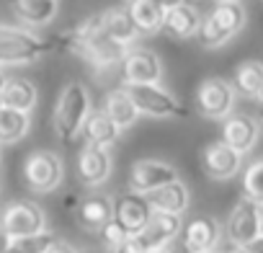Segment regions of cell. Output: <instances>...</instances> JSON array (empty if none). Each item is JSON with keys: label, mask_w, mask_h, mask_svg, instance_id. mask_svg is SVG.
Instances as JSON below:
<instances>
[{"label": "cell", "mask_w": 263, "mask_h": 253, "mask_svg": "<svg viewBox=\"0 0 263 253\" xmlns=\"http://www.w3.org/2000/svg\"><path fill=\"white\" fill-rule=\"evenodd\" d=\"M101 29H103V34H108L111 39H116L124 47H129L132 42L140 37V29L135 26L129 8H124V6L121 8L101 11Z\"/></svg>", "instance_id": "obj_19"}, {"label": "cell", "mask_w": 263, "mask_h": 253, "mask_svg": "<svg viewBox=\"0 0 263 253\" xmlns=\"http://www.w3.org/2000/svg\"><path fill=\"white\" fill-rule=\"evenodd\" d=\"M217 6H224V3H240V0H214Z\"/></svg>", "instance_id": "obj_36"}, {"label": "cell", "mask_w": 263, "mask_h": 253, "mask_svg": "<svg viewBox=\"0 0 263 253\" xmlns=\"http://www.w3.org/2000/svg\"><path fill=\"white\" fill-rule=\"evenodd\" d=\"M124 88L129 91L137 111L145 116L160 119V116H186L189 114L186 106H181V101L171 91H165L160 83H155V85H124Z\"/></svg>", "instance_id": "obj_5"}, {"label": "cell", "mask_w": 263, "mask_h": 253, "mask_svg": "<svg viewBox=\"0 0 263 253\" xmlns=\"http://www.w3.org/2000/svg\"><path fill=\"white\" fill-rule=\"evenodd\" d=\"M153 253H173V250H168V248H163V250H153Z\"/></svg>", "instance_id": "obj_39"}, {"label": "cell", "mask_w": 263, "mask_h": 253, "mask_svg": "<svg viewBox=\"0 0 263 253\" xmlns=\"http://www.w3.org/2000/svg\"><path fill=\"white\" fill-rule=\"evenodd\" d=\"M121 67L126 85H155L163 78V65L150 49H129Z\"/></svg>", "instance_id": "obj_12"}, {"label": "cell", "mask_w": 263, "mask_h": 253, "mask_svg": "<svg viewBox=\"0 0 263 253\" xmlns=\"http://www.w3.org/2000/svg\"><path fill=\"white\" fill-rule=\"evenodd\" d=\"M201 166L206 171V176H212L214 181H227L232 176L240 173L242 168V155L235 153L227 142H212L201 150Z\"/></svg>", "instance_id": "obj_13"}, {"label": "cell", "mask_w": 263, "mask_h": 253, "mask_svg": "<svg viewBox=\"0 0 263 253\" xmlns=\"http://www.w3.org/2000/svg\"><path fill=\"white\" fill-rule=\"evenodd\" d=\"M235 96L237 91L232 88V83L222 80V78H209L199 85V93H196V101H199V109L212 116V119H224L232 106H235Z\"/></svg>", "instance_id": "obj_11"}, {"label": "cell", "mask_w": 263, "mask_h": 253, "mask_svg": "<svg viewBox=\"0 0 263 253\" xmlns=\"http://www.w3.org/2000/svg\"><path fill=\"white\" fill-rule=\"evenodd\" d=\"M93 114L90 109V93L83 83H67L54 103V132L62 142H72L88 121V116Z\"/></svg>", "instance_id": "obj_1"}, {"label": "cell", "mask_w": 263, "mask_h": 253, "mask_svg": "<svg viewBox=\"0 0 263 253\" xmlns=\"http://www.w3.org/2000/svg\"><path fill=\"white\" fill-rule=\"evenodd\" d=\"M101 235H103V240H106V245H108L111 250H114V248H119L124 240H129L126 230H124L119 222H114V220H111V222H108V225L101 230Z\"/></svg>", "instance_id": "obj_30"}, {"label": "cell", "mask_w": 263, "mask_h": 253, "mask_svg": "<svg viewBox=\"0 0 263 253\" xmlns=\"http://www.w3.org/2000/svg\"><path fill=\"white\" fill-rule=\"evenodd\" d=\"M0 225H3V230L16 240V238H29V235L44 232L47 230V217H44V209L39 204H34L29 199H21V202H13L11 207L3 209Z\"/></svg>", "instance_id": "obj_6"}, {"label": "cell", "mask_w": 263, "mask_h": 253, "mask_svg": "<svg viewBox=\"0 0 263 253\" xmlns=\"http://www.w3.org/2000/svg\"><path fill=\"white\" fill-rule=\"evenodd\" d=\"M173 181H178L176 168L168 163H160V160H137L129 173V189L142 196H147L150 191H158Z\"/></svg>", "instance_id": "obj_9"}, {"label": "cell", "mask_w": 263, "mask_h": 253, "mask_svg": "<svg viewBox=\"0 0 263 253\" xmlns=\"http://www.w3.org/2000/svg\"><path fill=\"white\" fill-rule=\"evenodd\" d=\"M54 243H57L54 232L44 230V232H36V235H29V238H16L11 245H13L18 253H47Z\"/></svg>", "instance_id": "obj_29"}, {"label": "cell", "mask_w": 263, "mask_h": 253, "mask_svg": "<svg viewBox=\"0 0 263 253\" xmlns=\"http://www.w3.org/2000/svg\"><path fill=\"white\" fill-rule=\"evenodd\" d=\"M150 217H153V207L142 194L129 191V194H124L114 202V222H119L126 230L129 238L140 235L147 227Z\"/></svg>", "instance_id": "obj_10"}, {"label": "cell", "mask_w": 263, "mask_h": 253, "mask_svg": "<svg viewBox=\"0 0 263 253\" xmlns=\"http://www.w3.org/2000/svg\"><path fill=\"white\" fill-rule=\"evenodd\" d=\"M65 178V163L52 150H34L24 163V181L36 194L54 191Z\"/></svg>", "instance_id": "obj_4"}, {"label": "cell", "mask_w": 263, "mask_h": 253, "mask_svg": "<svg viewBox=\"0 0 263 253\" xmlns=\"http://www.w3.org/2000/svg\"><path fill=\"white\" fill-rule=\"evenodd\" d=\"M11 243H13V238L3 230V225H0V253H6V250L11 248Z\"/></svg>", "instance_id": "obj_33"}, {"label": "cell", "mask_w": 263, "mask_h": 253, "mask_svg": "<svg viewBox=\"0 0 263 253\" xmlns=\"http://www.w3.org/2000/svg\"><path fill=\"white\" fill-rule=\"evenodd\" d=\"M83 137H85L88 145L108 150V148L121 137V130L111 121V116H108L106 111H93V114L88 116L85 127H83Z\"/></svg>", "instance_id": "obj_22"}, {"label": "cell", "mask_w": 263, "mask_h": 253, "mask_svg": "<svg viewBox=\"0 0 263 253\" xmlns=\"http://www.w3.org/2000/svg\"><path fill=\"white\" fill-rule=\"evenodd\" d=\"M6 253H18V250H16V248H13V245H11V248H8V250H6Z\"/></svg>", "instance_id": "obj_40"}, {"label": "cell", "mask_w": 263, "mask_h": 253, "mask_svg": "<svg viewBox=\"0 0 263 253\" xmlns=\"http://www.w3.org/2000/svg\"><path fill=\"white\" fill-rule=\"evenodd\" d=\"M260 212H263L260 204L242 196L227 217V240L232 245L248 248L255 238H260Z\"/></svg>", "instance_id": "obj_7"}, {"label": "cell", "mask_w": 263, "mask_h": 253, "mask_svg": "<svg viewBox=\"0 0 263 253\" xmlns=\"http://www.w3.org/2000/svg\"><path fill=\"white\" fill-rule=\"evenodd\" d=\"M242 191L248 199H253L255 204L263 207V158L253 160L248 168H245V176H242Z\"/></svg>", "instance_id": "obj_28"}, {"label": "cell", "mask_w": 263, "mask_h": 253, "mask_svg": "<svg viewBox=\"0 0 263 253\" xmlns=\"http://www.w3.org/2000/svg\"><path fill=\"white\" fill-rule=\"evenodd\" d=\"M201 24H204V19H201L199 8L191 6L189 0H186L183 6H178V8H173V11L165 13L163 29H165L168 34H173L176 39H191V37L199 34Z\"/></svg>", "instance_id": "obj_20"}, {"label": "cell", "mask_w": 263, "mask_h": 253, "mask_svg": "<svg viewBox=\"0 0 263 253\" xmlns=\"http://www.w3.org/2000/svg\"><path fill=\"white\" fill-rule=\"evenodd\" d=\"M260 238H263V212H260Z\"/></svg>", "instance_id": "obj_38"}, {"label": "cell", "mask_w": 263, "mask_h": 253, "mask_svg": "<svg viewBox=\"0 0 263 253\" xmlns=\"http://www.w3.org/2000/svg\"><path fill=\"white\" fill-rule=\"evenodd\" d=\"M245 26V11L240 3H224V6H214V11L204 19L196 39L201 47H222L224 42H230L240 29Z\"/></svg>", "instance_id": "obj_3"}, {"label": "cell", "mask_w": 263, "mask_h": 253, "mask_svg": "<svg viewBox=\"0 0 263 253\" xmlns=\"http://www.w3.org/2000/svg\"><path fill=\"white\" fill-rule=\"evenodd\" d=\"M248 250H250V253H263V238H255V240L248 245Z\"/></svg>", "instance_id": "obj_34"}, {"label": "cell", "mask_w": 263, "mask_h": 253, "mask_svg": "<svg viewBox=\"0 0 263 253\" xmlns=\"http://www.w3.org/2000/svg\"><path fill=\"white\" fill-rule=\"evenodd\" d=\"M258 98H260V103H263V93H260V96H258Z\"/></svg>", "instance_id": "obj_41"}, {"label": "cell", "mask_w": 263, "mask_h": 253, "mask_svg": "<svg viewBox=\"0 0 263 253\" xmlns=\"http://www.w3.org/2000/svg\"><path fill=\"white\" fill-rule=\"evenodd\" d=\"M222 253H250V250H248V248H242V245H232V243H230Z\"/></svg>", "instance_id": "obj_35"}, {"label": "cell", "mask_w": 263, "mask_h": 253, "mask_svg": "<svg viewBox=\"0 0 263 253\" xmlns=\"http://www.w3.org/2000/svg\"><path fill=\"white\" fill-rule=\"evenodd\" d=\"M153 207V212H165V214H183L189 209V189L181 181L165 184L158 191H150L145 196Z\"/></svg>", "instance_id": "obj_21"}, {"label": "cell", "mask_w": 263, "mask_h": 253, "mask_svg": "<svg viewBox=\"0 0 263 253\" xmlns=\"http://www.w3.org/2000/svg\"><path fill=\"white\" fill-rule=\"evenodd\" d=\"M153 3H155L158 8H163V11L168 13V11H173V8H178V6H183V3H186V0H153Z\"/></svg>", "instance_id": "obj_31"}, {"label": "cell", "mask_w": 263, "mask_h": 253, "mask_svg": "<svg viewBox=\"0 0 263 253\" xmlns=\"http://www.w3.org/2000/svg\"><path fill=\"white\" fill-rule=\"evenodd\" d=\"M129 13H132V21L140 29V34H153L158 29H163L165 24V11L158 8L153 0H129Z\"/></svg>", "instance_id": "obj_26"}, {"label": "cell", "mask_w": 263, "mask_h": 253, "mask_svg": "<svg viewBox=\"0 0 263 253\" xmlns=\"http://www.w3.org/2000/svg\"><path fill=\"white\" fill-rule=\"evenodd\" d=\"M75 214L85 230H103L114 220V202L108 196H85Z\"/></svg>", "instance_id": "obj_23"}, {"label": "cell", "mask_w": 263, "mask_h": 253, "mask_svg": "<svg viewBox=\"0 0 263 253\" xmlns=\"http://www.w3.org/2000/svg\"><path fill=\"white\" fill-rule=\"evenodd\" d=\"M111 155L108 150L103 148H93V145H85L80 158H78V178L83 186H101L108 176H111Z\"/></svg>", "instance_id": "obj_15"}, {"label": "cell", "mask_w": 263, "mask_h": 253, "mask_svg": "<svg viewBox=\"0 0 263 253\" xmlns=\"http://www.w3.org/2000/svg\"><path fill=\"white\" fill-rule=\"evenodd\" d=\"M36 101H39L36 85L26 78H6L3 88H0V106H6V109L31 114Z\"/></svg>", "instance_id": "obj_17"}, {"label": "cell", "mask_w": 263, "mask_h": 253, "mask_svg": "<svg viewBox=\"0 0 263 253\" xmlns=\"http://www.w3.org/2000/svg\"><path fill=\"white\" fill-rule=\"evenodd\" d=\"M183 230V222H181V214H165V212H153L147 227L135 235V245L140 248V253H153V250H163L168 248V243L173 238H178Z\"/></svg>", "instance_id": "obj_8"}, {"label": "cell", "mask_w": 263, "mask_h": 253, "mask_svg": "<svg viewBox=\"0 0 263 253\" xmlns=\"http://www.w3.org/2000/svg\"><path fill=\"white\" fill-rule=\"evenodd\" d=\"M260 137V124L253 116H227L222 127V142H227L235 153L245 155L248 150L255 148Z\"/></svg>", "instance_id": "obj_14"}, {"label": "cell", "mask_w": 263, "mask_h": 253, "mask_svg": "<svg viewBox=\"0 0 263 253\" xmlns=\"http://www.w3.org/2000/svg\"><path fill=\"white\" fill-rule=\"evenodd\" d=\"M31 130V116L16 109L0 106V145H13L21 142Z\"/></svg>", "instance_id": "obj_25"}, {"label": "cell", "mask_w": 263, "mask_h": 253, "mask_svg": "<svg viewBox=\"0 0 263 253\" xmlns=\"http://www.w3.org/2000/svg\"><path fill=\"white\" fill-rule=\"evenodd\" d=\"M212 253H217V250H212Z\"/></svg>", "instance_id": "obj_42"}, {"label": "cell", "mask_w": 263, "mask_h": 253, "mask_svg": "<svg viewBox=\"0 0 263 253\" xmlns=\"http://www.w3.org/2000/svg\"><path fill=\"white\" fill-rule=\"evenodd\" d=\"M222 238V227L214 217H194L183 227V245L189 253H212Z\"/></svg>", "instance_id": "obj_16"}, {"label": "cell", "mask_w": 263, "mask_h": 253, "mask_svg": "<svg viewBox=\"0 0 263 253\" xmlns=\"http://www.w3.org/2000/svg\"><path fill=\"white\" fill-rule=\"evenodd\" d=\"M232 88L248 98H258L263 93V65L255 60H248L242 65H237L235 70V80Z\"/></svg>", "instance_id": "obj_27"}, {"label": "cell", "mask_w": 263, "mask_h": 253, "mask_svg": "<svg viewBox=\"0 0 263 253\" xmlns=\"http://www.w3.org/2000/svg\"><path fill=\"white\" fill-rule=\"evenodd\" d=\"M47 253H78V250H75L70 243H65V240H57V243H54V245H52Z\"/></svg>", "instance_id": "obj_32"}, {"label": "cell", "mask_w": 263, "mask_h": 253, "mask_svg": "<svg viewBox=\"0 0 263 253\" xmlns=\"http://www.w3.org/2000/svg\"><path fill=\"white\" fill-rule=\"evenodd\" d=\"M49 49L52 42L39 39L26 26H13L0 21V70L16 67V65H31Z\"/></svg>", "instance_id": "obj_2"}, {"label": "cell", "mask_w": 263, "mask_h": 253, "mask_svg": "<svg viewBox=\"0 0 263 253\" xmlns=\"http://www.w3.org/2000/svg\"><path fill=\"white\" fill-rule=\"evenodd\" d=\"M3 83H6V75H3V70H0V88H3Z\"/></svg>", "instance_id": "obj_37"}, {"label": "cell", "mask_w": 263, "mask_h": 253, "mask_svg": "<svg viewBox=\"0 0 263 253\" xmlns=\"http://www.w3.org/2000/svg\"><path fill=\"white\" fill-rule=\"evenodd\" d=\"M103 111L111 116V121L119 127V130H129L140 116V111H137V106H135V101H132L126 88H116V91L106 93Z\"/></svg>", "instance_id": "obj_24"}, {"label": "cell", "mask_w": 263, "mask_h": 253, "mask_svg": "<svg viewBox=\"0 0 263 253\" xmlns=\"http://www.w3.org/2000/svg\"><path fill=\"white\" fill-rule=\"evenodd\" d=\"M13 13L26 29H42L54 21L57 16V0H8Z\"/></svg>", "instance_id": "obj_18"}]
</instances>
